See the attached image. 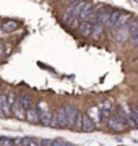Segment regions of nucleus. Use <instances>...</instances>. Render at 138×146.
<instances>
[{
	"label": "nucleus",
	"instance_id": "1",
	"mask_svg": "<svg viewBox=\"0 0 138 146\" xmlns=\"http://www.w3.org/2000/svg\"><path fill=\"white\" fill-rule=\"evenodd\" d=\"M107 126L111 129V130H115V131H123L126 129V125L125 122L122 120V118L118 115V116H110L107 119Z\"/></svg>",
	"mask_w": 138,
	"mask_h": 146
},
{
	"label": "nucleus",
	"instance_id": "2",
	"mask_svg": "<svg viewBox=\"0 0 138 146\" xmlns=\"http://www.w3.org/2000/svg\"><path fill=\"white\" fill-rule=\"evenodd\" d=\"M12 115V107L7 102L5 95H0V116L1 118H10Z\"/></svg>",
	"mask_w": 138,
	"mask_h": 146
},
{
	"label": "nucleus",
	"instance_id": "3",
	"mask_svg": "<svg viewBox=\"0 0 138 146\" xmlns=\"http://www.w3.org/2000/svg\"><path fill=\"white\" fill-rule=\"evenodd\" d=\"M56 120H57V127L64 129L68 126V116H66V110L65 107H60L56 112Z\"/></svg>",
	"mask_w": 138,
	"mask_h": 146
},
{
	"label": "nucleus",
	"instance_id": "4",
	"mask_svg": "<svg viewBox=\"0 0 138 146\" xmlns=\"http://www.w3.org/2000/svg\"><path fill=\"white\" fill-rule=\"evenodd\" d=\"M65 110H66V116H68V126L69 127H74V123H76V119H77L79 111L74 108L73 106H66Z\"/></svg>",
	"mask_w": 138,
	"mask_h": 146
},
{
	"label": "nucleus",
	"instance_id": "5",
	"mask_svg": "<svg viewBox=\"0 0 138 146\" xmlns=\"http://www.w3.org/2000/svg\"><path fill=\"white\" fill-rule=\"evenodd\" d=\"M92 38L95 39V41H98V39H100L102 34H103V29H104V23H102L100 21H98V19H95L94 21V23H92Z\"/></svg>",
	"mask_w": 138,
	"mask_h": 146
},
{
	"label": "nucleus",
	"instance_id": "6",
	"mask_svg": "<svg viewBox=\"0 0 138 146\" xmlns=\"http://www.w3.org/2000/svg\"><path fill=\"white\" fill-rule=\"evenodd\" d=\"M94 12H95V10H94V5L91 4V3H87V4L84 5V8L81 10V12H80V16H79L80 23H81V22H87L88 19H90V16L92 15Z\"/></svg>",
	"mask_w": 138,
	"mask_h": 146
},
{
	"label": "nucleus",
	"instance_id": "7",
	"mask_svg": "<svg viewBox=\"0 0 138 146\" xmlns=\"http://www.w3.org/2000/svg\"><path fill=\"white\" fill-rule=\"evenodd\" d=\"M99 110H100V112H102V116L108 119V118L111 116V111H112L111 102H110V100H103L100 103V106H99Z\"/></svg>",
	"mask_w": 138,
	"mask_h": 146
},
{
	"label": "nucleus",
	"instance_id": "8",
	"mask_svg": "<svg viewBox=\"0 0 138 146\" xmlns=\"http://www.w3.org/2000/svg\"><path fill=\"white\" fill-rule=\"evenodd\" d=\"M12 115L15 116L16 119H19V120L26 119V110L19 104V102H16L15 104L12 106Z\"/></svg>",
	"mask_w": 138,
	"mask_h": 146
},
{
	"label": "nucleus",
	"instance_id": "9",
	"mask_svg": "<svg viewBox=\"0 0 138 146\" xmlns=\"http://www.w3.org/2000/svg\"><path fill=\"white\" fill-rule=\"evenodd\" d=\"M26 120L29 123H31V125H37V123L41 122V120H39V115H38L35 107H31L29 111H26Z\"/></svg>",
	"mask_w": 138,
	"mask_h": 146
},
{
	"label": "nucleus",
	"instance_id": "10",
	"mask_svg": "<svg viewBox=\"0 0 138 146\" xmlns=\"http://www.w3.org/2000/svg\"><path fill=\"white\" fill-rule=\"evenodd\" d=\"M119 16H121V11L119 10H112V12L110 14V18H108V21H107L106 26L108 29H114V27L117 26L118 21H119Z\"/></svg>",
	"mask_w": 138,
	"mask_h": 146
},
{
	"label": "nucleus",
	"instance_id": "11",
	"mask_svg": "<svg viewBox=\"0 0 138 146\" xmlns=\"http://www.w3.org/2000/svg\"><path fill=\"white\" fill-rule=\"evenodd\" d=\"M130 19H131V14L130 12H121V16H119V21H118L115 29H123L126 27L130 23Z\"/></svg>",
	"mask_w": 138,
	"mask_h": 146
},
{
	"label": "nucleus",
	"instance_id": "12",
	"mask_svg": "<svg viewBox=\"0 0 138 146\" xmlns=\"http://www.w3.org/2000/svg\"><path fill=\"white\" fill-rule=\"evenodd\" d=\"M92 23L91 22H81L79 26V33L81 34L83 36H90L92 35Z\"/></svg>",
	"mask_w": 138,
	"mask_h": 146
},
{
	"label": "nucleus",
	"instance_id": "13",
	"mask_svg": "<svg viewBox=\"0 0 138 146\" xmlns=\"http://www.w3.org/2000/svg\"><path fill=\"white\" fill-rule=\"evenodd\" d=\"M54 115H56V112H53L52 110L49 108L46 112H43L41 116H39V120H41V123H42L43 126H50L52 125V120H53Z\"/></svg>",
	"mask_w": 138,
	"mask_h": 146
},
{
	"label": "nucleus",
	"instance_id": "14",
	"mask_svg": "<svg viewBox=\"0 0 138 146\" xmlns=\"http://www.w3.org/2000/svg\"><path fill=\"white\" fill-rule=\"evenodd\" d=\"M96 126L94 123V120L91 119L88 115H84V118H83V131L85 133H92V131H95Z\"/></svg>",
	"mask_w": 138,
	"mask_h": 146
},
{
	"label": "nucleus",
	"instance_id": "15",
	"mask_svg": "<svg viewBox=\"0 0 138 146\" xmlns=\"http://www.w3.org/2000/svg\"><path fill=\"white\" fill-rule=\"evenodd\" d=\"M129 35H130V33L127 30V26L123 27V29H118L115 31V39L118 42H125L129 38Z\"/></svg>",
	"mask_w": 138,
	"mask_h": 146
},
{
	"label": "nucleus",
	"instance_id": "16",
	"mask_svg": "<svg viewBox=\"0 0 138 146\" xmlns=\"http://www.w3.org/2000/svg\"><path fill=\"white\" fill-rule=\"evenodd\" d=\"M18 29V22L15 21H7L1 25V30L4 33H12Z\"/></svg>",
	"mask_w": 138,
	"mask_h": 146
},
{
	"label": "nucleus",
	"instance_id": "17",
	"mask_svg": "<svg viewBox=\"0 0 138 146\" xmlns=\"http://www.w3.org/2000/svg\"><path fill=\"white\" fill-rule=\"evenodd\" d=\"M72 19H73V3H70V5L65 10L64 16H62V21H64V23H66V25H70Z\"/></svg>",
	"mask_w": 138,
	"mask_h": 146
},
{
	"label": "nucleus",
	"instance_id": "18",
	"mask_svg": "<svg viewBox=\"0 0 138 146\" xmlns=\"http://www.w3.org/2000/svg\"><path fill=\"white\" fill-rule=\"evenodd\" d=\"M18 102H19V104H21L23 108L26 110V111H29V110L33 107L31 99H30V96H27V95H22L21 98L18 99Z\"/></svg>",
	"mask_w": 138,
	"mask_h": 146
},
{
	"label": "nucleus",
	"instance_id": "19",
	"mask_svg": "<svg viewBox=\"0 0 138 146\" xmlns=\"http://www.w3.org/2000/svg\"><path fill=\"white\" fill-rule=\"evenodd\" d=\"M88 116H90V118H94V120H96V123H99V122H100V118H103L99 107H91Z\"/></svg>",
	"mask_w": 138,
	"mask_h": 146
},
{
	"label": "nucleus",
	"instance_id": "20",
	"mask_svg": "<svg viewBox=\"0 0 138 146\" xmlns=\"http://www.w3.org/2000/svg\"><path fill=\"white\" fill-rule=\"evenodd\" d=\"M22 146H38V141L30 137H25L22 138Z\"/></svg>",
	"mask_w": 138,
	"mask_h": 146
},
{
	"label": "nucleus",
	"instance_id": "21",
	"mask_svg": "<svg viewBox=\"0 0 138 146\" xmlns=\"http://www.w3.org/2000/svg\"><path fill=\"white\" fill-rule=\"evenodd\" d=\"M127 30H129V33H130V35H131L134 31H137L138 30V18H134L133 21H130V23L127 25Z\"/></svg>",
	"mask_w": 138,
	"mask_h": 146
},
{
	"label": "nucleus",
	"instance_id": "22",
	"mask_svg": "<svg viewBox=\"0 0 138 146\" xmlns=\"http://www.w3.org/2000/svg\"><path fill=\"white\" fill-rule=\"evenodd\" d=\"M83 118H84V115L81 114V112H79L77 119H76V123H74V130L83 131Z\"/></svg>",
	"mask_w": 138,
	"mask_h": 146
},
{
	"label": "nucleus",
	"instance_id": "23",
	"mask_svg": "<svg viewBox=\"0 0 138 146\" xmlns=\"http://www.w3.org/2000/svg\"><path fill=\"white\" fill-rule=\"evenodd\" d=\"M0 146H15V143H14V138L0 137Z\"/></svg>",
	"mask_w": 138,
	"mask_h": 146
},
{
	"label": "nucleus",
	"instance_id": "24",
	"mask_svg": "<svg viewBox=\"0 0 138 146\" xmlns=\"http://www.w3.org/2000/svg\"><path fill=\"white\" fill-rule=\"evenodd\" d=\"M54 139L50 138H42V139H38V146H53Z\"/></svg>",
	"mask_w": 138,
	"mask_h": 146
},
{
	"label": "nucleus",
	"instance_id": "25",
	"mask_svg": "<svg viewBox=\"0 0 138 146\" xmlns=\"http://www.w3.org/2000/svg\"><path fill=\"white\" fill-rule=\"evenodd\" d=\"M53 146H74V145L69 143V142H65L62 138H56V139H54Z\"/></svg>",
	"mask_w": 138,
	"mask_h": 146
},
{
	"label": "nucleus",
	"instance_id": "26",
	"mask_svg": "<svg viewBox=\"0 0 138 146\" xmlns=\"http://www.w3.org/2000/svg\"><path fill=\"white\" fill-rule=\"evenodd\" d=\"M7 102H8V104L11 106V107H12V106L15 104L16 102H18V100H16V96H15V94H12V92H11V94H8L7 95Z\"/></svg>",
	"mask_w": 138,
	"mask_h": 146
},
{
	"label": "nucleus",
	"instance_id": "27",
	"mask_svg": "<svg viewBox=\"0 0 138 146\" xmlns=\"http://www.w3.org/2000/svg\"><path fill=\"white\" fill-rule=\"evenodd\" d=\"M130 115H131V118L137 122V125H138V108H135V107H130Z\"/></svg>",
	"mask_w": 138,
	"mask_h": 146
},
{
	"label": "nucleus",
	"instance_id": "28",
	"mask_svg": "<svg viewBox=\"0 0 138 146\" xmlns=\"http://www.w3.org/2000/svg\"><path fill=\"white\" fill-rule=\"evenodd\" d=\"M130 41L133 45H138V30L137 31H134L131 35H130Z\"/></svg>",
	"mask_w": 138,
	"mask_h": 146
},
{
	"label": "nucleus",
	"instance_id": "29",
	"mask_svg": "<svg viewBox=\"0 0 138 146\" xmlns=\"http://www.w3.org/2000/svg\"><path fill=\"white\" fill-rule=\"evenodd\" d=\"M5 52V46H4V43H3V41L0 39V56H3Z\"/></svg>",
	"mask_w": 138,
	"mask_h": 146
},
{
	"label": "nucleus",
	"instance_id": "30",
	"mask_svg": "<svg viewBox=\"0 0 138 146\" xmlns=\"http://www.w3.org/2000/svg\"><path fill=\"white\" fill-rule=\"evenodd\" d=\"M0 95H1V85H0Z\"/></svg>",
	"mask_w": 138,
	"mask_h": 146
},
{
	"label": "nucleus",
	"instance_id": "31",
	"mask_svg": "<svg viewBox=\"0 0 138 146\" xmlns=\"http://www.w3.org/2000/svg\"><path fill=\"white\" fill-rule=\"evenodd\" d=\"M0 29H1V26H0Z\"/></svg>",
	"mask_w": 138,
	"mask_h": 146
},
{
	"label": "nucleus",
	"instance_id": "32",
	"mask_svg": "<svg viewBox=\"0 0 138 146\" xmlns=\"http://www.w3.org/2000/svg\"><path fill=\"white\" fill-rule=\"evenodd\" d=\"M137 61H138V60H137Z\"/></svg>",
	"mask_w": 138,
	"mask_h": 146
}]
</instances>
